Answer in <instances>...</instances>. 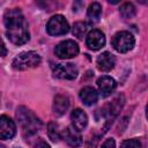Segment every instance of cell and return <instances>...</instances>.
I'll return each mask as SVG.
<instances>
[{"instance_id": "cell-11", "label": "cell", "mask_w": 148, "mask_h": 148, "mask_svg": "<svg viewBox=\"0 0 148 148\" xmlns=\"http://www.w3.org/2000/svg\"><path fill=\"white\" fill-rule=\"evenodd\" d=\"M116 81L108 75H103L97 80V87L99 90V94L103 97H106L112 94V91L116 89Z\"/></svg>"}, {"instance_id": "cell-8", "label": "cell", "mask_w": 148, "mask_h": 148, "mask_svg": "<svg viewBox=\"0 0 148 148\" xmlns=\"http://www.w3.org/2000/svg\"><path fill=\"white\" fill-rule=\"evenodd\" d=\"M86 44L87 46L92 50V51H97L99 49H102L105 44V36L101 30L94 29L91 30L88 35H87V39H86Z\"/></svg>"}, {"instance_id": "cell-2", "label": "cell", "mask_w": 148, "mask_h": 148, "mask_svg": "<svg viewBox=\"0 0 148 148\" xmlns=\"http://www.w3.org/2000/svg\"><path fill=\"white\" fill-rule=\"evenodd\" d=\"M16 118L18 120V124L21 126L22 133L25 136H30L34 135L35 133H37L42 126L40 120L37 118V116L30 111L28 108L25 106H20L16 110Z\"/></svg>"}, {"instance_id": "cell-14", "label": "cell", "mask_w": 148, "mask_h": 148, "mask_svg": "<svg viewBox=\"0 0 148 148\" xmlns=\"http://www.w3.org/2000/svg\"><path fill=\"white\" fill-rule=\"evenodd\" d=\"M80 98L83 102V104L91 106L97 102L98 95H97V91L92 87H84L80 90Z\"/></svg>"}, {"instance_id": "cell-10", "label": "cell", "mask_w": 148, "mask_h": 148, "mask_svg": "<svg viewBox=\"0 0 148 148\" xmlns=\"http://www.w3.org/2000/svg\"><path fill=\"white\" fill-rule=\"evenodd\" d=\"M62 139L66 141V143L73 148L80 147L82 145V136L80 134V131L75 130L72 126L66 127V130H64L62 132Z\"/></svg>"}, {"instance_id": "cell-23", "label": "cell", "mask_w": 148, "mask_h": 148, "mask_svg": "<svg viewBox=\"0 0 148 148\" xmlns=\"http://www.w3.org/2000/svg\"><path fill=\"white\" fill-rule=\"evenodd\" d=\"M35 148H50V146H49V143H46L45 141H39L36 146H35Z\"/></svg>"}, {"instance_id": "cell-5", "label": "cell", "mask_w": 148, "mask_h": 148, "mask_svg": "<svg viewBox=\"0 0 148 148\" xmlns=\"http://www.w3.org/2000/svg\"><path fill=\"white\" fill-rule=\"evenodd\" d=\"M68 30H69V24L62 15L52 16L46 24V31L51 36H61L67 34Z\"/></svg>"}, {"instance_id": "cell-17", "label": "cell", "mask_w": 148, "mask_h": 148, "mask_svg": "<svg viewBox=\"0 0 148 148\" xmlns=\"http://www.w3.org/2000/svg\"><path fill=\"white\" fill-rule=\"evenodd\" d=\"M119 13L124 18H131L135 15V7L131 2H126L120 7Z\"/></svg>"}, {"instance_id": "cell-16", "label": "cell", "mask_w": 148, "mask_h": 148, "mask_svg": "<svg viewBox=\"0 0 148 148\" xmlns=\"http://www.w3.org/2000/svg\"><path fill=\"white\" fill-rule=\"evenodd\" d=\"M102 14V6L98 2H92L90 3V6L88 7L87 10V16L91 22H97L101 17Z\"/></svg>"}, {"instance_id": "cell-20", "label": "cell", "mask_w": 148, "mask_h": 148, "mask_svg": "<svg viewBox=\"0 0 148 148\" xmlns=\"http://www.w3.org/2000/svg\"><path fill=\"white\" fill-rule=\"evenodd\" d=\"M120 148H141V142L138 139L124 140L120 145Z\"/></svg>"}, {"instance_id": "cell-21", "label": "cell", "mask_w": 148, "mask_h": 148, "mask_svg": "<svg viewBox=\"0 0 148 148\" xmlns=\"http://www.w3.org/2000/svg\"><path fill=\"white\" fill-rule=\"evenodd\" d=\"M101 148H116V142L113 139H106Z\"/></svg>"}, {"instance_id": "cell-7", "label": "cell", "mask_w": 148, "mask_h": 148, "mask_svg": "<svg viewBox=\"0 0 148 148\" xmlns=\"http://www.w3.org/2000/svg\"><path fill=\"white\" fill-rule=\"evenodd\" d=\"M77 73H79L77 67L71 62L59 64L53 69L54 76H57L59 79H64V80H73L77 76Z\"/></svg>"}, {"instance_id": "cell-18", "label": "cell", "mask_w": 148, "mask_h": 148, "mask_svg": "<svg viewBox=\"0 0 148 148\" xmlns=\"http://www.w3.org/2000/svg\"><path fill=\"white\" fill-rule=\"evenodd\" d=\"M87 30H88V24L86 22H76L73 25L72 34L77 38H82L84 36V34L87 32Z\"/></svg>"}, {"instance_id": "cell-13", "label": "cell", "mask_w": 148, "mask_h": 148, "mask_svg": "<svg viewBox=\"0 0 148 148\" xmlns=\"http://www.w3.org/2000/svg\"><path fill=\"white\" fill-rule=\"evenodd\" d=\"M71 119L73 123V127L77 131H82L87 127L88 124V117L87 114L83 112V110L81 109H75L73 110L72 114H71Z\"/></svg>"}, {"instance_id": "cell-6", "label": "cell", "mask_w": 148, "mask_h": 148, "mask_svg": "<svg viewBox=\"0 0 148 148\" xmlns=\"http://www.w3.org/2000/svg\"><path fill=\"white\" fill-rule=\"evenodd\" d=\"M54 53L60 59H69V58H73L75 56H77V53H79V45L74 40L67 39V40H64V42L59 43L56 46Z\"/></svg>"}, {"instance_id": "cell-22", "label": "cell", "mask_w": 148, "mask_h": 148, "mask_svg": "<svg viewBox=\"0 0 148 148\" xmlns=\"http://www.w3.org/2000/svg\"><path fill=\"white\" fill-rule=\"evenodd\" d=\"M7 54V49L2 42V39L0 38V57H5Z\"/></svg>"}, {"instance_id": "cell-3", "label": "cell", "mask_w": 148, "mask_h": 148, "mask_svg": "<svg viewBox=\"0 0 148 148\" xmlns=\"http://www.w3.org/2000/svg\"><path fill=\"white\" fill-rule=\"evenodd\" d=\"M40 56L35 51H27L17 54L13 60V68L17 71H24L36 67L40 64Z\"/></svg>"}, {"instance_id": "cell-19", "label": "cell", "mask_w": 148, "mask_h": 148, "mask_svg": "<svg viewBox=\"0 0 148 148\" xmlns=\"http://www.w3.org/2000/svg\"><path fill=\"white\" fill-rule=\"evenodd\" d=\"M47 134H49V138H50L53 142L59 141V139H60L59 126H58L56 123H50V124L47 125Z\"/></svg>"}, {"instance_id": "cell-12", "label": "cell", "mask_w": 148, "mask_h": 148, "mask_svg": "<svg viewBox=\"0 0 148 148\" xmlns=\"http://www.w3.org/2000/svg\"><path fill=\"white\" fill-rule=\"evenodd\" d=\"M96 64H97V68L99 71H102V72H109V71H111L114 67L116 59H114V56L112 53H110V52H103L102 54H99L97 57Z\"/></svg>"}, {"instance_id": "cell-1", "label": "cell", "mask_w": 148, "mask_h": 148, "mask_svg": "<svg viewBox=\"0 0 148 148\" xmlns=\"http://www.w3.org/2000/svg\"><path fill=\"white\" fill-rule=\"evenodd\" d=\"M3 22L7 28L6 35L13 44L22 45L29 40L30 35L28 30V23L20 9L13 8L7 10L3 16Z\"/></svg>"}, {"instance_id": "cell-4", "label": "cell", "mask_w": 148, "mask_h": 148, "mask_svg": "<svg viewBox=\"0 0 148 148\" xmlns=\"http://www.w3.org/2000/svg\"><path fill=\"white\" fill-rule=\"evenodd\" d=\"M111 43H112V46L114 47L116 51H118L120 53H126L134 47L135 39L131 32L119 31L113 36Z\"/></svg>"}, {"instance_id": "cell-9", "label": "cell", "mask_w": 148, "mask_h": 148, "mask_svg": "<svg viewBox=\"0 0 148 148\" xmlns=\"http://www.w3.org/2000/svg\"><path fill=\"white\" fill-rule=\"evenodd\" d=\"M16 133V127L14 121L7 116H0V139L8 140L12 139Z\"/></svg>"}, {"instance_id": "cell-15", "label": "cell", "mask_w": 148, "mask_h": 148, "mask_svg": "<svg viewBox=\"0 0 148 148\" xmlns=\"http://www.w3.org/2000/svg\"><path fill=\"white\" fill-rule=\"evenodd\" d=\"M69 106V99L67 96L65 95H57L54 97V102H53V111L56 114L61 116L64 114L67 109Z\"/></svg>"}]
</instances>
